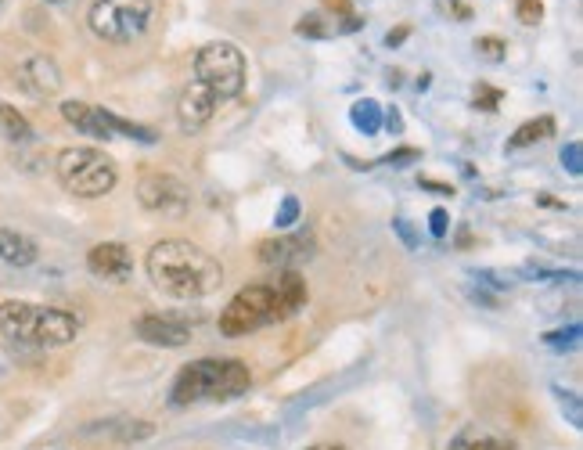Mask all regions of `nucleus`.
Returning <instances> with one entry per match:
<instances>
[{
  "mask_svg": "<svg viewBox=\"0 0 583 450\" xmlns=\"http://www.w3.org/2000/svg\"><path fill=\"white\" fill-rule=\"evenodd\" d=\"M144 267L162 292H170L177 299H202L224 281V267L213 252L198 249L195 242H180V238H166V242L152 245Z\"/></svg>",
  "mask_w": 583,
  "mask_h": 450,
  "instance_id": "f257e3e1",
  "label": "nucleus"
},
{
  "mask_svg": "<svg viewBox=\"0 0 583 450\" xmlns=\"http://www.w3.org/2000/svg\"><path fill=\"white\" fill-rule=\"evenodd\" d=\"M252 375L242 360H195L173 382V404L188 407L202 400H234L249 389Z\"/></svg>",
  "mask_w": 583,
  "mask_h": 450,
  "instance_id": "f03ea898",
  "label": "nucleus"
},
{
  "mask_svg": "<svg viewBox=\"0 0 583 450\" xmlns=\"http://www.w3.org/2000/svg\"><path fill=\"white\" fill-rule=\"evenodd\" d=\"M58 180L76 198H105L116 188V162L98 148H65L58 155Z\"/></svg>",
  "mask_w": 583,
  "mask_h": 450,
  "instance_id": "7ed1b4c3",
  "label": "nucleus"
},
{
  "mask_svg": "<svg viewBox=\"0 0 583 450\" xmlns=\"http://www.w3.org/2000/svg\"><path fill=\"white\" fill-rule=\"evenodd\" d=\"M152 22V0H94L87 26L108 44H134Z\"/></svg>",
  "mask_w": 583,
  "mask_h": 450,
  "instance_id": "20e7f679",
  "label": "nucleus"
},
{
  "mask_svg": "<svg viewBox=\"0 0 583 450\" xmlns=\"http://www.w3.org/2000/svg\"><path fill=\"white\" fill-rule=\"evenodd\" d=\"M195 80L213 90L216 101H231L245 90V54L231 40H213L195 54Z\"/></svg>",
  "mask_w": 583,
  "mask_h": 450,
  "instance_id": "39448f33",
  "label": "nucleus"
},
{
  "mask_svg": "<svg viewBox=\"0 0 583 450\" xmlns=\"http://www.w3.org/2000/svg\"><path fill=\"white\" fill-rule=\"evenodd\" d=\"M267 321H270V288L249 285L224 306V314H220V332L238 339V335L256 332V328Z\"/></svg>",
  "mask_w": 583,
  "mask_h": 450,
  "instance_id": "423d86ee",
  "label": "nucleus"
},
{
  "mask_svg": "<svg viewBox=\"0 0 583 450\" xmlns=\"http://www.w3.org/2000/svg\"><path fill=\"white\" fill-rule=\"evenodd\" d=\"M137 198H141L144 209H152V213H162V216H184L191 202L188 184L170 177V173H148V177H141Z\"/></svg>",
  "mask_w": 583,
  "mask_h": 450,
  "instance_id": "0eeeda50",
  "label": "nucleus"
},
{
  "mask_svg": "<svg viewBox=\"0 0 583 450\" xmlns=\"http://www.w3.org/2000/svg\"><path fill=\"white\" fill-rule=\"evenodd\" d=\"M216 105H220V101L213 98V90H209L206 83L191 80L188 87L180 90V101H177V119H180V126H184L188 134L202 130V126H206L209 119L216 116Z\"/></svg>",
  "mask_w": 583,
  "mask_h": 450,
  "instance_id": "6e6552de",
  "label": "nucleus"
},
{
  "mask_svg": "<svg viewBox=\"0 0 583 450\" xmlns=\"http://www.w3.org/2000/svg\"><path fill=\"white\" fill-rule=\"evenodd\" d=\"M80 335V317L54 310V306H40L33 324V346H69Z\"/></svg>",
  "mask_w": 583,
  "mask_h": 450,
  "instance_id": "1a4fd4ad",
  "label": "nucleus"
},
{
  "mask_svg": "<svg viewBox=\"0 0 583 450\" xmlns=\"http://www.w3.org/2000/svg\"><path fill=\"white\" fill-rule=\"evenodd\" d=\"M270 288V321H285V317H292L299 310V306H306V278L299 274V270H278V281Z\"/></svg>",
  "mask_w": 583,
  "mask_h": 450,
  "instance_id": "9d476101",
  "label": "nucleus"
},
{
  "mask_svg": "<svg viewBox=\"0 0 583 450\" xmlns=\"http://www.w3.org/2000/svg\"><path fill=\"white\" fill-rule=\"evenodd\" d=\"M87 267L94 278L105 281H126L134 274V256L123 242H101L87 252Z\"/></svg>",
  "mask_w": 583,
  "mask_h": 450,
  "instance_id": "9b49d317",
  "label": "nucleus"
},
{
  "mask_svg": "<svg viewBox=\"0 0 583 450\" xmlns=\"http://www.w3.org/2000/svg\"><path fill=\"white\" fill-rule=\"evenodd\" d=\"M18 83L33 94V98H54L62 90V69L47 58V54H33L18 69Z\"/></svg>",
  "mask_w": 583,
  "mask_h": 450,
  "instance_id": "f8f14e48",
  "label": "nucleus"
},
{
  "mask_svg": "<svg viewBox=\"0 0 583 450\" xmlns=\"http://www.w3.org/2000/svg\"><path fill=\"white\" fill-rule=\"evenodd\" d=\"M137 335L144 342H152V346H162V350H177L184 342L191 339V328L177 317H166V314H144L137 317Z\"/></svg>",
  "mask_w": 583,
  "mask_h": 450,
  "instance_id": "ddd939ff",
  "label": "nucleus"
},
{
  "mask_svg": "<svg viewBox=\"0 0 583 450\" xmlns=\"http://www.w3.org/2000/svg\"><path fill=\"white\" fill-rule=\"evenodd\" d=\"M62 116H65V123H72L87 137H98V141L116 137V126H112V112H108V108L87 105V101H65Z\"/></svg>",
  "mask_w": 583,
  "mask_h": 450,
  "instance_id": "4468645a",
  "label": "nucleus"
},
{
  "mask_svg": "<svg viewBox=\"0 0 583 450\" xmlns=\"http://www.w3.org/2000/svg\"><path fill=\"white\" fill-rule=\"evenodd\" d=\"M36 303L26 299H8L0 303V332L8 335L11 342H33V324H36Z\"/></svg>",
  "mask_w": 583,
  "mask_h": 450,
  "instance_id": "2eb2a0df",
  "label": "nucleus"
},
{
  "mask_svg": "<svg viewBox=\"0 0 583 450\" xmlns=\"http://www.w3.org/2000/svg\"><path fill=\"white\" fill-rule=\"evenodd\" d=\"M310 256V238H267L260 242V260L267 267L288 270V263H299Z\"/></svg>",
  "mask_w": 583,
  "mask_h": 450,
  "instance_id": "dca6fc26",
  "label": "nucleus"
},
{
  "mask_svg": "<svg viewBox=\"0 0 583 450\" xmlns=\"http://www.w3.org/2000/svg\"><path fill=\"white\" fill-rule=\"evenodd\" d=\"M0 260L11 263V267H29V263L40 260V249H36V242L29 234L0 227Z\"/></svg>",
  "mask_w": 583,
  "mask_h": 450,
  "instance_id": "f3484780",
  "label": "nucleus"
},
{
  "mask_svg": "<svg viewBox=\"0 0 583 450\" xmlns=\"http://www.w3.org/2000/svg\"><path fill=\"white\" fill-rule=\"evenodd\" d=\"M0 137L11 144H22L33 137V126H29V119L18 112L15 105H8V101H0Z\"/></svg>",
  "mask_w": 583,
  "mask_h": 450,
  "instance_id": "a211bd4d",
  "label": "nucleus"
},
{
  "mask_svg": "<svg viewBox=\"0 0 583 450\" xmlns=\"http://www.w3.org/2000/svg\"><path fill=\"white\" fill-rule=\"evenodd\" d=\"M555 134V119L551 116H540V119H530V123H522L519 130H515V137L508 141V148H526V144H533V141H544V137H551Z\"/></svg>",
  "mask_w": 583,
  "mask_h": 450,
  "instance_id": "6ab92c4d",
  "label": "nucleus"
},
{
  "mask_svg": "<svg viewBox=\"0 0 583 450\" xmlns=\"http://www.w3.org/2000/svg\"><path fill=\"white\" fill-rule=\"evenodd\" d=\"M350 119L357 130H364V134H378V130H382V108L371 98L357 101V105L350 108Z\"/></svg>",
  "mask_w": 583,
  "mask_h": 450,
  "instance_id": "aec40b11",
  "label": "nucleus"
},
{
  "mask_svg": "<svg viewBox=\"0 0 583 450\" xmlns=\"http://www.w3.org/2000/svg\"><path fill=\"white\" fill-rule=\"evenodd\" d=\"M450 450H512V443L494 440V436H476V432H465V436L454 440V447Z\"/></svg>",
  "mask_w": 583,
  "mask_h": 450,
  "instance_id": "412c9836",
  "label": "nucleus"
},
{
  "mask_svg": "<svg viewBox=\"0 0 583 450\" xmlns=\"http://www.w3.org/2000/svg\"><path fill=\"white\" fill-rule=\"evenodd\" d=\"M296 33H299V36H314V40H324V36H332L335 29L328 26V22H324L321 15H303V18L296 22Z\"/></svg>",
  "mask_w": 583,
  "mask_h": 450,
  "instance_id": "4be33fe9",
  "label": "nucleus"
},
{
  "mask_svg": "<svg viewBox=\"0 0 583 450\" xmlns=\"http://www.w3.org/2000/svg\"><path fill=\"white\" fill-rule=\"evenodd\" d=\"M476 51L483 54L486 62H504V58H508V44H504L501 36H479Z\"/></svg>",
  "mask_w": 583,
  "mask_h": 450,
  "instance_id": "5701e85b",
  "label": "nucleus"
},
{
  "mask_svg": "<svg viewBox=\"0 0 583 450\" xmlns=\"http://www.w3.org/2000/svg\"><path fill=\"white\" fill-rule=\"evenodd\" d=\"M515 15H519L522 26H540L544 4H540V0H519V4H515Z\"/></svg>",
  "mask_w": 583,
  "mask_h": 450,
  "instance_id": "b1692460",
  "label": "nucleus"
},
{
  "mask_svg": "<svg viewBox=\"0 0 583 450\" xmlns=\"http://www.w3.org/2000/svg\"><path fill=\"white\" fill-rule=\"evenodd\" d=\"M299 220V202L292 195L281 198V206H278V216H274V224L278 227H292Z\"/></svg>",
  "mask_w": 583,
  "mask_h": 450,
  "instance_id": "393cba45",
  "label": "nucleus"
},
{
  "mask_svg": "<svg viewBox=\"0 0 583 450\" xmlns=\"http://www.w3.org/2000/svg\"><path fill=\"white\" fill-rule=\"evenodd\" d=\"M580 155H583V148H580V141H569L566 148H562V166H566L573 177H580L583 173V162H580Z\"/></svg>",
  "mask_w": 583,
  "mask_h": 450,
  "instance_id": "a878e982",
  "label": "nucleus"
},
{
  "mask_svg": "<svg viewBox=\"0 0 583 450\" xmlns=\"http://www.w3.org/2000/svg\"><path fill=\"white\" fill-rule=\"evenodd\" d=\"M497 105H501V90L479 83V87H476V108H486V112H494Z\"/></svg>",
  "mask_w": 583,
  "mask_h": 450,
  "instance_id": "bb28decb",
  "label": "nucleus"
},
{
  "mask_svg": "<svg viewBox=\"0 0 583 450\" xmlns=\"http://www.w3.org/2000/svg\"><path fill=\"white\" fill-rule=\"evenodd\" d=\"M414 159H422L418 148H396V152H389L382 162H389V166H407V162H414Z\"/></svg>",
  "mask_w": 583,
  "mask_h": 450,
  "instance_id": "cd10ccee",
  "label": "nucleus"
},
{
  "mask_svg": "<svg viewBox=\"0 0 583 450\" xmlns=\"http://www.w3.org/2000/svg\"><path fill=\"white\" fill-rule=\"evenodd\" d=\"M447 227H450L447 209H432V216H429V231H432V238H443V234H447Z\"/></svg>",
  "mask_w": 583,
  "mask_h": 450,
  "instance_id": "c85d7f7f",
  "label": "nucleus"
},
{
  "mask_svg": "<svg viewBox=\"0 0 583 450\" xmlns=\"http://www.w3.org/2000/svg\"><path fill=\"white\" fill-rule=\"evenodd\" d=\"M393 227H396V231H400V238H404V242H407V245H411V249H414V231H411V227H407V220H404V216H396V220H393Z\"/></svg>",
  "mask_w": 583,
  "mask_h": 450,
  "instance_id": "c756f323",
  "label": "nucleus"
},
{
  "mask_svg": "<svg viewBox=\"0 0 583 450\" xmlns=\"http://www.w3.org/2000/svg\"><path fill=\"white\" fill-rule=\"evenodd\" d=\"M324 8H328V11H339L342 18L353 15V11H350V0H324Z\"/></svg>",
  "mask_w": 583,
  "mask_h": 450,
  "instance_id": "7c9ffc66",
  "label": "nucleus"
},
{
  "mask_svg": "<svg viewBox=\"0 0 583 450\" xmlns=\"http://www.w3.org/2000/svg\"><path fill=\"white\" fill-rule=\"evenodd\" d=\"M407 36H411V29H407V26H400V29H393V33H389V36H386V44H389V47H396V44H404Z\"/></svg>",
  "mask_w": 583,
  "mask_h": 450,
  "instance_id": "2f4dec72",
  "label": "nucleus"
},
{
  "mask_svg": "<svg viewBox=\"0 0 583 450\" xmlns=\"http://www.w3.org/2000/svg\"><path fill=\"white\" fill-rule=\"evenodd\" d=\"M422 184L436 191V195H454V188H450V184H436V180H422Z\"/></svg>",
  "mask_w": 583,
  "mask_h": 450,
  "instance_id": "473e14b6",
  "label": "nucleus"
},
{
  "mask_svg": "<svg viewBox=\"0 0 583 450\" xmlns=\"http://www.w3.org/2000/svg\"><path fill=\"white\" fill-rule=\"evenodd\" d=\"M306 450H346L342 443H317V447H306Z\"/></svg>",
  "mask_w": 583,
  "mask_h": 450,
  "instance_id": "72a5a7b5",
  "label": "nucleus"
},
{
  "mask_svg": "<svg viewBox=\"0 0 583 450\" xmlns=\"http://www.w3.org/2000/svg\"><path fill=\"white\" fill-rule=\"evenodd\" d=\"M386 123L393 126V130H400V116H396V108H393V112H389V116H386Z\"/></svg>",
  "mask_w": 583,
  "mask_h": 450,
  "instance_id": "f704fd0d",
  "label": "nucleus"
},
{
  "mask_svg": "<svg viewBox=\"0 0 583 450\" xmlns=\"http://www.w3.org/2000/svg\"><path fill=\"white\" fill-rule=\"evenodd\" d=\"M47 4H65V0H47Z\"/></svg>",
  "mask_w": 583,
  "mask_h": 450,
  "instance_id": "c9c22d12",
  "label": "nucleus"
},
{
  "mask_svg": "<svg viewBox=\"0 0 583 450\" xmlns=\"http://www.w3.org/2000/svg\"><path fill=\"white\" fill-rule=\"evenodd\" d=\"M0 11H4V0H0Z\"/></svg>",
  "mask_w": 583,
  "mask_h": 450,
  "instance_id": "e433bc0d",
  "label": "nucleus"
}]
</instances>
